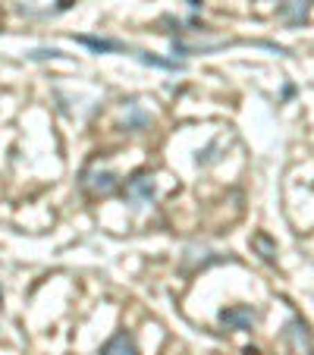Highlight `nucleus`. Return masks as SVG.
Listing matches in <instances>:
<instances>
[{"mask_svg": "<svg viewBox=\"0 0 314 355\" xmlns=\"http://www.w3.org/2000/svg\"><path fill=\"white\" fill-rule=\"evenodd\" d=\"M283 343H286L289 349H293L295 355H311L314 352V340H311V327H308V321H302V318H293V321H286V327H283Z\"/></svg>", "mask_w": 314, "mask_h": 355, "instance_id": "f257e3e1", "label": "nucleus"}, {"mask_svg": "<svg viewBox=\"0 0 314 355\" xmlns=\"http://www.w3.org/2000/svg\"><path fill=\"white\" fill-rule=\"evenodd\" d=\"M220 324L227 330H233V334H239V330H252L254 324L261 321V311L252 309V305H229V309H220Z\"/></svg>", "mask_w": 314, "mask_h": 355, "instance_id": "f03ea898", "label": "nucleus"}, {"mask_svg": "<svg viewBox=\"0 0 314 355\" xmlns=\"http://www.w3.org/2000/svg\"><path fill=\"white\" fill-rule=\"evenodd\" d=\"M82 189L91 195H110L120 189V176L110 170H85L82 173Z\"/></svg>", "mask_w": 314, "mask_h": 355, "instance_id": "7ed1b4c3", "label": "nucleus"}, {"mask_svg": "<svg viewBox=\"0 0 314 355\" xmlns=\"http://www.w3.org/2000/svg\"><path fill=\"white\" fill-rule=\"evenodd\" d=\"M126 201L132 205L135 211L145 208V205H151L154 201V180L148 173H139L132 176V180L126 182Z\"/></svg>", "mask_w": 314, "mask_h": 355, "instance_id": "20e7f679", "label": "nucleus"}, {"mask_svg": "<svg viewBox=\"0 0 314 355\" xmlns=\"http://www.w3.org/2000/svg\"><path fill=\"white\" fill-rule=\"evenodd\" d=\"M76 44L88 47L94 54H132V47L116 38H94V35H76Z\"/></svg>", "mask_w": 314, "mask_h": 355, "instance_id": "39448f33", "label": "nucleus"}, {"mask_svg": "<svg viewBox=\"0 0 314 355\" xmlns=\"http://www.w3.org/2000/svg\"><path fill=\"white\" fill-rule=\"evenodd\" d=\"M101 355H141L139 346H135L132 334H126V330H116L114 336H110L104 346H101Z\"/></svg>", "mask_w": 314, "mask_h": 355, "instance_id": "423d86ee", "label": "nucleus"}, {"mask_svg": "<svg viewBox=\"0 0 314 355\" xmlns=\"http://www.w3.org/2000/svg\"><path fill=\"white\" fill-rule=\"evenodd\" d=\"M123 126H126L129 132H141V129L151 126V114H148V110H141L135 101H129V104H126V116H123Z\"/></svg>", "mask_w": 314, "mask_h": 355, "instance_id": "0eeeda50", "label": "nucleus"}, {"mask_svg": "<svg viewBox=\"0 0 314 355\" xmlns=\"http://www.w3.org/2000/svg\"><path fill=\"white\" fill-rule=\"evenodd\" d=\"M308 13H311V0H286V3L280 7V16L289 22V26H299V22H305Z\"/></svg>", "mask_w": 314, "mask_h": 355, "instance_id": "6e6552de", "label": "nucleus"}, {"mask_svg": "<svg viewBox=\"0 0 314 355\" xmlns=\"http://www.w3.org/2000/svg\"><path fill=\"white\" fill-rule=\"evenodd\" d=\"M129 57H135V60L145 63V67L170 69V73H180V69H182V63H180V60H164V57H154V54H148V51H139V47H132V54H129Z\"/></svg>", "mask_w": 314, "mask_h": 355, "instance_id": "1a4fd4ad", "label": "nucleus"}, {"mask_svg": "<svg viewBox=\"0 0 314 355\" xmlns=\"http://www.w3.org/2000/svg\"><path fill=\"white\" fill-rule=\"evenodd\" d=\"M252 245L258 248V252H261V258H264V261H268V264H274V261H277V242L270 239L268 233H258V236H254V239H252Z\"/></svg>", "mask_w": 314, "mask_h": 355, "instance_id": "9d476101", "label": "nucleus"}, {"mask_svg": "<svg viewBox=\"0 0 314 355\" xmlns=\"http://www.w3.org/2000/svg\"><path fill=\"white\" fill-rule=\"evenodd\" d=\"M32 60H44V57H63V51H57V47H41V51H32Z\"/></svg>", "mask_w": 314, "mask_h": 355, "instance_id": "9b49d317", "label": "nucleus"}, {"mask_svg": "<svg viewBox=\"0 0 314 355\" xmlns=\"http://www.w3.org/2000/svg\"><path fill=\"white\" fill-rule=\"evenodd\" d=\"M189 7H192V10H198V7H201V0H189Z\"/></svg>", "mask_w": 314, "mask_h": 355, "instance_id": "f8f14e48", "label": "nucleus"}, {"mask_svg": "<svg viewBox=\"0 0 314 355\" xmlns=\"http://www.w3.org/2000/svg\"><path fill=\"white\" fill-rule=\"evenodd\" d=\"M0 302H3V293H0Z\"/></svg>", "mask_w": 314, "mask_h": 355, "instance_id": "ddd939ff", "label": "nucleus"}]
</instances>
